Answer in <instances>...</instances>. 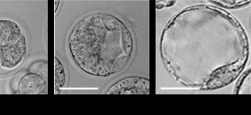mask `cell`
Instances as JSON below:
<instances>
[{
  "label": "cell",
  "instance_id": "1",
  "mask_svg": "<svg viewBox=\"0 0 251 115\" xmlns=\"http://www.w3.org/2000/svg\"><path fill=\"white\" fill-rule=\"evenodd\" d=\"M131 34L116 17L95 14L79 22L72 30L69 48L80 68L89 74L107 76L127 64L133 50Z\"/></svg>",
  "mask_w": 251,
  "mask_h": 115
},
{
  "label": "cell",
  "instance_id": "2",
  "mask_svg": "<svg viewBox=\"0 0 251 115\" xmlns=\"http://www.w3.org/2000/svg\"><path fill=\"white\" fill-rule=\"evenodd\" d=\"M26 51V42L23 36L13 43L0 46V65L6 69L16 67L23 60Z\"/></svg>",
  "mask_w": 251,
  "mask_h": 115
},
{
  "label": "cell",
  "instance_id": "3",
  "mask_svg": "<svg viewBox=\"0 0 251 115\" xmlns=\"http://www.w3.org/2000/svg\"><path fill=\"white\" fill-rule=\"evenodd\" d=\"M149 80L131 76L115 83L107 91L108 94H143L149 93Z\"/></svg>",
  "mask_w": 251,
  "mask_h": 115
},
{
  "label": "cell",
  "instance_id": "4",
  "mask_svg": "<svg viewBox=\"0 0 251 115\" xmlns=\"http://www.w3.org/2000/svg\"><path fill=\"white\" fill-rule=\"evenodd\" d=\"M18 89L21 94L46 93L47 81L40 76L30 72L21 79Z\"/></svg>",
  "mask_w": 251,
  "mask_h": 115
},
{
  "label": "cell",
  "instance_id": "5",
  "mask_svg": "<svg viewBox=\"0 0 251 115\" xmlns=\"http://www.w3.org/2000/svg\"><path fill=\"white\" fill-rule=\"evenodd\" d=\"M21 29L14 21L0 20V47L13 43L21 36Z\"/></svg>",
  "mask_w": 251,
  "mask_h": 115
},
{
  "label": "cell",
  "instance_id": "6",
  "mask_svg": "<svg viewBox=\"0 0 251 115\" xmlns=\"http://www.w3.org/2000/svg\"><path fill=\"white\" fill-rule=\"evenodd\" d=\"M54 81L55 89L61 88L65 82V72L62 63L56 58L54 60Z\"/></svg>",
  "mask_w": 251,
  "mask_h": 115
},
{
  "label": "cell",
  "instance_id": "7",
  "mask_svg": "<svg viewBox=\"0 0 251 115\" xmlns=\"http://www.w3.org/2000/svg\"><path fill=\"white\" fill-rule=\"evenodd\" d=\"M47 62L44 61H37L33 63L29 67L30 73L37 74L47 81Z\"/></svg>",
  "mask_w": 251,
  "mask_h": 115
},
{
  "label": "cell",
  "instance_id": "8",
  "mask_svg": "<svg viewBox=\"0 0 251 115\" xmlns=\"http://www.w3.org/2000/svg\"></svg>",
  "mask_w": 251,
  "mask_h": 115
}]
</instances>
